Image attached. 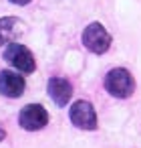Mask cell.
<instances>
[{
    "label": "cell",
    "mask_w": 141,
    "mask_h": 148,
    "mask_svg": "<svg viewBox=\"0 0 141 148\" xmlns=\"http://www.w3.org/2000/svg\"><path fill=\"white\" fill-rule=\"evenodd\" d=\"M83 43L95 55H103L111 47V35L105 31V27L101 23H91L83 31Z\"/></svg>",
    "instance_id": "2"
},
{
    "label": "cell",
    "mask_w": 141,
    "mask_h": 148,
    "mask_svg": "<svg viewBox=\"0 0 141 148\" xmlns=\"http://www.w3.org/2000/svg\"><path fill=\"white\" fill-rule=\"evenodd\" d=\"M4 59L16 67L20 73H32L36 69V63H34V57L32 53L24 47V45H18V43H10L4 51Z\"/></svg>",
    "instance_id": "3"
},
{
    "label": "cell",
    "mask_w": 141,
    "mask_h": 148,
    "mask_svg": "<svg viewBox=\"0 0 141 148\" xmlns=\"http://www.w3.org/2000/svg\"><path fill=\"white\" fill-rule=\"evenodd\" d=\"M22 33V23L16 16H4L0 18V45L14 43Z\"/></svg>",
    "instance_id": "8"
},
{
    "label": "cell",
    "mask_w": 141,
    "mask_h": 148,
    "mask_svg": "<svg viewBox=\"0 0 141 148\" xmlns=\"http://www.w3.org/2000/svg\"><path fill=\"white\" fill-rule=\"evenodd\" d=\"M71 122L81 130H95L97 128V114L89 101L79 99L71 108Z\"/></svg>",
    "instance_id": "5"
},
{
    "label": "cell",
    "mask_w": 141,
    "mask_h": 148,
    "mask_svg": "<svg viewBox=\"0 0 141 148\" xmlns=\"http://www.w3.org/2000/svg\"><path fill=\"white\" fill-rule=\"evenodd\" d=\"M4 136H6V132H4V128H2V126H0V142L4 140Z\"/></svg>",
    "instance_id": "10"
},
{
    "label": "cell",
    "mask_w": 141,
    "mask_h": 148,
    "mask_svg": "<svg viewBox=\"0 0 141 148\" xmlns=\"http://www.w3.org/2000/svg\"><path fill=\"white\" fill-rule=\"evenodd\" d=\"M49 95L59 108H65L73 97V85L63 77H53L49 79Z\"/></svg>",
    "instance_id": "7"
},
{
    "label": "cell",
    "mask_w": 141,
    "mask_h": 148,
    "mask_svg": "<svg viewBox=\"0 0 141 148\" xmlns=\"http://www.w3.org/2000/svg\"><path fill=\"white\" fill-rule=\"evenodd\" d=\"M10 2H14V4H28L30 0H10Z\"/></svg>",
    "instance_id": "9"
},
{
    "label": "cell",
    "mask_w": 141,
    "mask_h": 148,
    "mask_svg": "<svg viewBox=\"0 0 141 148\" xmlns=\"http://www.w3.org/2000/svg\"><path fill=\"white\" fill-rule=\"evenodd\" d=\"M105 89L115 97H129L135 89L133 75L123 67H115L105 77Z\"/></svg>",
    "instance_id": "1"
},
{
    "label": "cell",
    "mask_w": 141,
    "mask_h": 148,
    "mask_svg": "<svg viewBox=\"0 0 141 148\" xmlns=\"http://www.w3.org/2000/svg\"><path fill=\"white\" fill-rule=\"evenodd\" d=\"M24 87H26V81L22 75L12 71L0 73V93H4L6 97H20L24 93Z\"/></svg>",
    "instance_id": "6"
},
{
    "label": "cell",
    "mask_w": 141,
    "mask_h": 148,
    "mask_svg": "<svg viewBox=\"0 0 141 148\" xmlns=\"http://www.w3.org/2000/svg\"><path fill=\"white\" fill-rule=\"evenodd\" d=\"M18 124H20L24 130L34 132V130H40V128H45V126L49 124V114H47V110H45L43 106H38V103H28V106H24V108L20 110V114H18Z\"/></svg>",
    "instance_id": "4"
}]
</instances>
